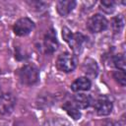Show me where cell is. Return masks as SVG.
Listing matches in <instances>:
<instances>
[{
    "mask_svg": "<svg viewBox=\"0 0 126 126\" xmlns=\"http://www.w3.org/2000/svg\"><path fill=\"white\" fill-rule=\"evenodd\" d=\"M83 71L87 75V78H95L98 74V66L94 59L88 58L83 64Z\"/></svg>",
    "mask_w": 126,
    "mask_h": 126,
    "instance_id": "obj_10",
    "label": "cell"
},
{
    "mask_svg": "<svg viewBox=\"0 0 126 126\" xmlns=\"http://www.w3.org/2000/svg\"><path fill=\"white\" fill-rule=\"evenodd\" d=\"M73 99H74L73 102L76 104V106L78 108H82V109L89 107L91 102H92L91 96L89 94H84V93H79V94H75Z\"/></svg>",
    "mask_w": 126,
    "mask_h": 126,
    "instance_id": "obj_12",
    "label": "cell"
},
{
    "mask_svg": "<svg viewBox=\"0 0 126 126\" xmlns=\"http://www.w3.org/2000/svg\"><path fill=\"white\" fill-rule=\"evenodd\" d=\"M1 94H1V89H0V95H1Z\"/></svg>",
    "mask_w": 126,
    "mask_h": 126,
    "instance_id": "obj_21",
    "label": "cell"
},
{
    "mask_svg": "<svg viewBox=\"0 0 126 126\" xmlns=\"http://www.w3.org/2000/svg\"><path fill=\"white\" fill-rule=\"evenodd\" d=\"M63 109L67 112V114L69 116H71L73 119L75 120H78L81 118V112L79 110V108L76 106V104L74 102H71V101H66L64 104H63Z\"/></svg>",
    "mask_w": 126,
    "mask_h": 126,
    "instance_id": "obj_13",
    "label": "cell"
},
{
    "mask_svg": "<svg viewBox=\"0 0 126 126\" xmlns=\"http://www.w3.org/2000/svg\"><path fill=\"white\" fill-rule=\"evenodd\" d=\"M92 83L91 80L87 77H80L78 79H76L72 85H71V90L73 92L76 93H80V92H86L89 91L91 89Z\"/></svg>",
    "mask_w": 126,
    "mask_h": 126,
    "instance_id": "obj_9",
    "label": "cell"
},
{
    "mask_svg": "<svg viewBox=\"0 0 126 126\" xmlns=\"http://www.w3.org/2000/svg\"><path fill=\"white\" fill-rule=\"evenodd\" d=\"M49 126H70L67 122L65 121H61V120H53L49 123Z\"/></svg>",
    "mask_w": 126,
    "mask_h": 126,
    "instance_id": "obj_19",
    "label": "cell"
},
{
    "mask_svg": "<svg viewBox=\"0 0 126 126\" xmlns=\"http://www.w3.org/2000/svg\"><path fill=\"white\" fill-rule=\"evenodd\" d=\"M57 68L65 73H69L75 70L77 66V59L76 57L70 52H64L59 55L57 62Z\"/></svg>",
    "mask_w": 126,
    "mask_h": 126,
    "instance_id": "obj_2",
    "label": "cell"
},
{
    "mask_svg": "<svg viewBox=\"0 0 126 126\" xmlns=\"http://www.w3.org/2000/svg\"><path fill=\"white\" fill-rule=\"evenodd\" d=\"M15 106L16 98L12 94L8 93L0 95V114H10L14 110Z\"/></svg>",
    "mask_w": 126,
    "mask_h": 126,
    "instance_id": "obj_5",
    "label": "cell"
},
{
    "mask_svg": "<svg viewBox=\"0 0 126 126\" xmlns=\"http://www.w3.org/2000/svg\"><path fill=\"white\" fill-rule=\"evenodd\" d=\"M43 46L46 53H53L54 51H56L58 47V41L53 29H50L45 33L44 39H43Z\"/></svg>",
    "mask_w": 126,
    "mask_h": 126,
    "instance_id": "obj_8",
    "label": "cell"
},
{
    "mask_svg": "<svg viewBox=\"0 0 126 126\" xmlns=\"http://www.w3.org/2000/svg\"><path fill=\"white\" fill-rule=\"evenodd\" d=\"M124 27V19L121 15L116 16L112 20V28L116 32H119Z\"/></svg>",
    "mask_w": 126,
    "mask_h": 126,
    "instance_id": "obj_17",
    "label": "cell"
},
{
    "mask_svg": "<svg viewBox=\"0 0 126 126\" xmlns=\"http://www.w3.org/2000/svg\"><path fill=\"white\" fill-rule=\"evenodd\" d=\"M107 26H108L107 20L105 19V17H103L100 14H94L87 22L88 30L91 32H95V33L103 32L104 30H106Z\"/></svg>",
    "mask_w": 126,
    "mask_h": 126,
    "instance_id": "obj_3",
    "label": "cell"
},
{
    "mask_svg": "<svg viewBox=\"0 0 126 126\" xmlns=\"http://www.w3.org/2000/svg\"><path fill=\"white\" fill-rule=\"evenodd\" d=\"M112 107H113V105H112L111 100L106 96L99 97L95 101V104H94L95 111L100 116H106V115L110 114L112 111Z\"/></svg>",
    "mask_w": 126,
    "mask_h": 126,
    "instance_id": "obj_6",
    "label": "cell"
},
{
    "mask_svg": "<svg viewBox=\"0 0 126 126\" xmlns=\"http://www.w3.org/2000/svg\"><path fill=\"white\" fill-rule=\"evenodd\" d=\"M112 62H113V65H114L118 70L125 71V68H126V60H125L124 54H116V55L113 57Z\"/></svg>",
    "mask_w": 126,
    "mask_h": 126,
    "instance_id": "obj_14",
    "label": "cell"
},
{
    "mask_svg": "<svg viewBox=\"0 0 126 126\" xmlns=\"http://www.w3.org/2000/svg\"><path fill=\"white\" fill-rule=\"evenodd\" d=\"M72 32L68 29V28H66V27H64L63 29H62V36H63V38H64V40L67 42L68 41V39L70 38V36L72 35Z\"/></svg>",
    "mask_w": 126,
    "mask_h": 126,
    "instance_id": "obj_18",
    "label": "cell"
},
{
    "mask_svg": "<svg viewBox=\"0 0 126 126\" xmlns=\"http://www.w3.org/2000/svg\"><path fill=\"white\" fill-rule=\"evenodd\" d=\"M113 79L121 86V87H125L126 85V76H125V72L121 71V70H117L113 72Z\"/></svg>",
    "mask_w": 126,
    "mask_h": 126,
    "instance_id": "obj_16",
    "label": "cell"
},
{
    "mask_svg": "<svg viewBox=\"0 0 126 126\" xmlns=\"http://www.w3.org/2000/svg\"><path fill=\"white\" fill-rule=\"evenodd\" d=\"M33 29H34V23L29 18L19 19L13 27V31L15 34L19 36H25L29 34Z\"/></svg>",
    "mask_w": 126,
    "mask_h": 126,
    "instance_id": "obj_4",
    "label": "cell"
},
{
    "mask_svg": "<svg viewBox=\"0 0 126 126\" xmlns=\"http://www.w3.org/2000/svg\"><path fill=\"white\" fill-rule=\"evenodd\" d=\"M99 5L100 9L106 14H110L115 10V2L111 0H103L99 3Z\"/></svg>",
    "mask_w": 126,
    "mask_h": 126,
    "instance_id": "obj_15",
    "label": "cell"
},
{
    "mask_svg": "<svg viewBox=\"0 0 126 126\" xmlns=\"http://www.w3.org/2000/svg\"><path fill=\"white\" fill-rule=\"evenodd\" d=\"M76 6V1L74 0H61L57 2V12L59 13L60 16L66 17L69 15L72 10Z\"/></svg>",
    "mask_w": 126,
    "mask_h": 126,
    "instance_id": "obj_11",
    "label": "cell"
},
{
    "mask_svg": "<svg viewBox=\"0 0 126 126\" xmlns=\"http://www.w3.org/2000/svg\"><path fill=\"white\" fill-rule=\"evenodd\" d=\"M86 41L85 35H83L81 32H75L72 33L70 38L68 39V44L76 54H80L83 51L84 48V43Z\"/></svg>",
    "mask_w": 126,
    "mask_h": 126,
    "instance_id": "obj_7",
    "label": "cell"
},
{
    "mask_svg": "<svg viewBox=\"0 0 126 126\" xmlns=\"http://www.w3.org/2000/svg\"><path fill=\"white\" fill-rule=\"evenodd\" d=\"M17 75L20 82L27 86H32L36 84L39 80L38 69L32 64H28L20 68L17 72Z\"/></svg>",
    "mask_w": 126,
    "mask_h": 126,
    "instance_id": "obj_1",
    "label": "cell"
},
{
    "mask_svg": "<svg viewBox=\"0 0 126 126\" xmlns=\"http://www.w3.org/2000/svg\"><path fill=\"white\" fill-rule=\"evenodd\" d=\"M103 126H120V125H119V123L116 122V121H108V122H106Z\"/></svg>",
    "mask_w": 126,
    "mask_h": 126,
    "instance_id": "obj_20",
    "label": "cell"
}]
</instances>
